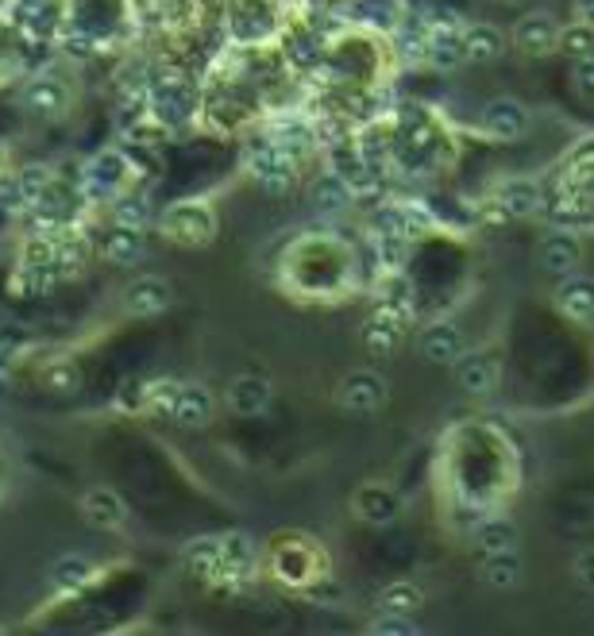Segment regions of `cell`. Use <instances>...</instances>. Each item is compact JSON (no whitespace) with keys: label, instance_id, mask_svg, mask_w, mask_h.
Masks as SVG:
<instances>
[{"label":"cell","instance_id":"1","mask_svg":"<svg viewBox=\"0 0 594 636\" xmlns=\"http://www.w3.org/2000/svg\"><path fill=\"white\" fill-rule=\"evenodd\" d=\"M274 574L290 587H310L328 579L325 548L310 536H278L274 540Z\"/></svg>","mask_w":594,"mask_h":636},{"label":"cell","instance_id":"2","mask_svg":"<svg viewBox=\"0 0 594 636\" xmlns=\"http://www.w3.org/2000/svg\"><path fill=\"white\" fill-rule=\"evenodd\" d=\"M244 166L247 174L255 178V186L262 189V193H290L293 181H298V174H302V163L290 155V150H282L274 140H259L251 143V147L244 150Z\"/></svg>","mask_w":594,"mask_h":636},{"label":"cell","instance_id":"3","mask_svg":"<svg viewBox=\"0 0 594 636\" xmlns=\"http://www.w3.org/2000/svg\"><path fill=\"white\" fill-rule=\"evenodd\" d=\"M159 228L167 232L175 244L205 247V244H213V236H216V216L205 201H178L162 212Z\"/></svg>","mask_w":594,"mask_h":636},{"label":"cell","instance_id":"4","mask_svg":"<svg viewBox=\"0 0 594 636\" xmlns=\"http://www.w3.org/2000/svg\"><path fill=\"white\" fill-rule=\"evenodd\" d=\"M132 181V163H127L124 150H101L86 163V174H81V189H86L89 201H116L120 193Z\"/></svg>","mask_w":594,"mask_h":636},{"label":"cell","instance_id":"5","mask_svg":"<svg viewBox=\"0 0 594 636\" xmlns=\"http://www.w3.org/2000/svg\"><path fill=\"white\" fill-rule=\"evenodd\" d=\"M390 398V382L382 370L374 367H356L348 370V375L340 378V386H336V401H340V409H348V413H374V409H382Z\"/></svg>","mask_w":594,"mask_h":636},{"label":"cell","instance_id":"6","mask_svg":"<svg viewBox=\"0 0 594 636\" xmlns=\"http://www.w3.org/2000/svg\"><path fill=\"white\" fill-rule=\"evenodd\" d=\"M529 124H533V112L525 109L517 97H494V101H486L483 112H479V132L498 143L522 140V135L529 132Z\"/></svg>","mask_w":594,"mask_h":636},{"label":"cell","instance_id":"7","mask_svg":"<svg viewBox=\"0 0 594 636\" xmlns=\"http://www.w3.org/2000/svg\"><path fill=\"white\" fill-rule=\"evenodd\" d=\"M402 510H405V498L397 494L390 482H363V487L351 494V513H356L363 525L386 528L402 517Z\"/></svg>","mask_w":594,"mask_h":636},{"label":"cell","instance_id":"8","mask_svg":"<svg viewBox=\"0 0 594 636\" xmlns=\"http://www.w3.org/2000/svg\"><path fill=\"white\" fill-rule=\"evenodd\" d=\"M560 32H563V24L552 16V12L533 9L514 20L509 40H514V47L522 51V55H548V51L560 47Z\"/></svg>","mask_w":594,"mask_h":636},{"label":"cell","instance_id":"9","mask_svg":"<svg viewBox=\"0 0 594 636\" xmlns=\"http://www.w3.org/2000/svg\"><path fill=\"white\" fill-rule=\"evenodd\" d=\"M456 386H460L468 398H486V393L498 386V355L491 347H475V352H463L460 359L452 362Z\"/></svg>","mask_w":594,"mask_h":636},{"label":"cell","instance_id":"10","mask_svg":"<svg viewBox=\"0 0 594 636\" xmlns=\"http://www.w3.org/2000/svg\"><path fill=\"white\" fill-rule=\"evenodd\" d=\"M537 263H540V270L552 278L575 275L579 263H583V239H579L571 228L545 232V239H540V247H537Z\"/></svg>","mask_w":594,"mask_h":636},{"label":"cell","instance_id":"11","mask_svg":"<svg viewBox=\"0 0 594 636\" xmlns=\"http://www.w3.org/2000/svg\"><path fill=\"white\" fill-rule=\"evenodd\" d=\"M494 204L502 209V216H514V221H529L545 212V189L537 178H506L494 189Z\"/></svg>","mask_w":594,"mask_h":636},{"label":"cell","instance_id":"12","mask_svg":"<svg viewBox=\"0 0 594 636\" xmlns=\"http://www.w3.org/2000/svg\"><path fill=\"white\" fill-rule=\"evenodd\" d=\"M560 316H568L571 324H594V275H568L560 278L552 293Z\"/></svg>","mask_w":594,"mask_h":636},{"label":"cell","instance_id":"13","mask_svg":"<svg viewBox=\"0 0 594 636\" xmlns=\"http://www.w3.org/2000/svg\"><path fill=\"white\" fill-rule=\"evenodd\" d=\"M20 101H24V109L35 112V116L58 120L66 112V104H70V89H66V81L55 78V74H40V78H32L24 86Z\"/></svg>","mask_w":594,"mask_h":636},{"label":"cell","instance_id":"14","mask_svg":"<svg viewBox=\"0 0 594 636\" xmlns=\"http://www.w3.org/2000/svg\"><path fill=\"white\" fill-rule=\"evenodd\" d=\"M402 328H405V316L390 313V309H374L363 324V352L371 359H390L397 355L402 347Z\"/></svg>","mask_w":594,"mask_h":636},{"label":"cell","instance_id":"15","mask_svg":"<svg viewBox=\"0 0 594 636\" xmlns=\"http://www.w3.org/2000/svg\"><path fill=\"white\" fill-rule=\"evenodd\" d=\"M270 140L278 143L282 150H290L298 163H305L310 155H317L321 150V132L313 120L305 116H282L270 124Z\"/></svg>","mask_w":594,"mask_h":636},{"label":"cell","instance_id":"16","mask_svg":"<svg viewBox=\"0 0 594 636\" xmlns=\"http://www.w3.org/2000/svg\"><path fill=\"white\" fill-rule=\"evenodd\" d=\"M463 352H468V347H463V332L456 321L425 324V332H421V355H425L428 362H436V367H452Z\"/></svg>","mask_w":594,"mask_h":636},{"label":"cell","instance_id":"17","mask_svg":"<svg viewBox=\"0 0 594 636\" xmlns=\"http://www.w3.org/2000/svg\"><path fill=\"white\" fill-rule=\"evenodd\" d=\"M170 301H175V290H170V282L159 275L135 278L124 290V309L132 316H159L162 309H170Z\"/></svg>","mask_w":594,"mask_h":636},{"label":"cell","instance_id":"18","mask_svg":"<svg viewBox=\"0 0 594 636\" xmlns=\"http://www.w3.org/2000/svg\"><path fill=\"white\" fill-rule=\"evenodd\" d=\"M310 201L317 212H328V216H336V212H348L351 201H356V186H351L344 174H336L333 166L328 170H321L317 178L310 181Z\"/></svg>","mask_w":594,"mask_h":636},{"label":"cell","instance_id":"19","mask_svg":"<svg viewBox=\"0 0 594 636\" xmlns=\"http://www.w3.org/2000/svg\"><path fill=\"white\" fill-rule=\"evenodd\" d=\"M147 109L159 124H182V120L193 116V97L186 81H167V86H152L147 89Z\"/></svg>","mask_w":594,"mask_h":636},{"label":"cell","instance_id":"20","mask_svg":"<svg viewBox=\"0 0 594 636\" xmlns=\"http://www.w3.org/2000/svg\"><path fill=\"white\" fill-rule=\"evenodd\" d=\"M356 24L371 27V32H382V35H394L405 27V20L413 16L410 4L405 0H359L356 9H351Z\"/></svg>","mask_w":594,"mask_h":636},{"label":"cell","instance_id":"21","mask_svg":"<svg viewBox=\"0 0 594 636\" xmlns=\"http://www.w3.org/2000/svg\"><path fill=\"white\" fill-rule=\"evenodd\" d=\"M216 416V398L205 382H182V393H178L175 405V421L182 428H209Z\"/></svg>","mask_w":594,"mask_h":636},{"label":"cell","instance_id":"22","mask_svg":"<svg viewBox=\"0 0 594 636\" xmlns=\"http://www.w3.org/2000/svg\"><path fill=\"white\" fill-rule=\"evenodd\" d=\"M468 63L463 27H428V66L436 70H460Z\"/></svg>","mask_w":594,"mask_h":636},{"label":"cell","instance_id":"23","mask_svg":"<svg viewBox=\"0 0 594 636\" xmlns=\"http://www.w3.org/2000/svg\"><path fill=\"white\" fill-rule=\"evenodd\" d=\"M81 513H86V521L93 528H124V521H127L124 498L109 487L86 490V498H81Z\"/></svg>","mask_w":594,"mask_h":636},{"label":"cell","instance_id":"24","mask_svg":"<svg viewBox=\"0 0 594 636\" xmlns=\"http://www.w3.org/2000/svg\"><path fill=\"white\" fill-rule=\"evenodd\" d=\"M270 398H274V390H270V382L262 375H239V378H232V386H228V405H232V413H239V416L267 413Z\"/></svg>","mask_w":594,"mask_h":636},{"label":"cell","instance_id":"25","mask_svg":"<svg viewBox=\"0 0 594 636\" xmlns=\"http://www.w3.org/2000/svg\"><path fill=\"white\" fill-rule=\"evenodd\" d=\"M463 40H468V63H475V66L494 63V58H502V51H506V35H502V27L486 24V20H475V24L468 20Z\"/></svg>","mask_w":594,"mask_h":636},{"label":"cell","instance_id":"26","mask_svg":"<svg viewBox=\"0 0 594 636\" xmlns=\"http://www.w3.org/2000/svg\"><path fill=\"white\" fill-rule=\"evenodd\" d=\"M89 263V239L78 228H63L55 236V278H78Z\"/></svg>","mask_w":594,"mask_h":636},{"label":"cell","instance_id":"27","mask_svg":"<svg viewBox=\"0 0 594 636\" xmlns=\"http://www.w3.org/2000/svg\"><path fill=\"white\" fill-rule=\"evenodd\" d=\"M483 582L491 590H514L517 582H522L525 574V564H522V551L517 548H506V551H491V556H483Z\"/></svg>","mask_w":594,"mask_h":636},{"label":"cell","instance_id":"28","mask_svg":"<svg viewBox=\"0 0 594 636\" xmlns=\"http://www.w3.org/2000/svg\"><path fill=\"white\" fill-rule=\"evenodd\" d=\"M471 540H475V548L483 551V556H491V551L517 548L522 533H517V525H514V521H509V517H502V513H491V517H483V521H479V525H475Z\"/></svg>","mask_w":594,"mask_h":636},{"label":"cell","instance_id":"29","mask_svg":"<svg viewBox=\"0 0 594 636\" xmlns=\"http://www.w3.org/2000/svg\"><path fill=\"white\" fill-rule=\"evenodd\" d=\"M143 255H147L143 228H124V224H116V228L109 232V239H104V259H109L112 267H135V263H143Z\"/></svg>","mask_w":594,"mask_h":636},{"label":"cell","instance_id":"30","mask_svg":"<svg viewBox=\"0 0 594 636\" xmlns=\"http://www.w3.org/2000/svg\"><path fill=\"white\" fill-rule=\"evenodd\" d=\"M97 579V567L89 556H63L55 559V567H51V582H55L58 594H78V590H86L89 582Z\"/></svg>","mask_w":594,"mask_h":636},{"label":"cell","instance_id":"31","mask_svg":"<svg viewBox=\"0 0 594 636\" xmlns=\"http://www.w3.org/2000/svg\"><path fill=\"white\" fill-rule=\"evenodd\" d=\"M421 605H425V590H421L413 579L386 582V587L379 590V598H374V610H379V613H410V617H413Z\"/></svg>","mask_w":594,"mask_h":636},{"label":"cell","instance_id":"32","mask_svg":"<svg viewBox=\"0 0 594 636\" xmlns=\"http://www.w3.org/2000/svg\"><path fill=\"white\" fill-rule=\"evenodd\" d=\"M379 309H390V313L397 316H410L413 313V290H410V278L397 275V270H386V275H379Z\"/></svg>","mask_w":594,"mask_h":636},{"label":"cell","instance_id":"33","mask_svg":"<svg viewBox=\"0 0 594 636\" xmlns=\"http://www.w3.org/2000/svg\"><path fill=\"white\" fill-rule=\"evenodd\" d=\"M112 224H124V228H147L152 224V201L143 193H120L112 201Z\"/></svg>","mask_w":594,"mask_h":636},{"label":"cell","instance_id":"34","mask_svg":"<svg viewBox=\"0 0 594 636\" xmlns=\"http://www.w3.org/2000/svg\"><path fill=\"white\" fill-rule=\"evenodd\" d=\"M178 393H182V382H175V378H155V382H143V405L152 409V413L175 416Z\"/></svg>","mask_w":594,"mask_h":636},{"label":"cell","instance_id":"35","mask_svg":"<svg viewBox=\"0 0 594 636\" xmlns=\"http://www.w3.org/2000/svg\"><path fill=\"white\" fill-rule=\"evenodd\" d=\"M20 186H24V193H27V204H40L43 197L55 189V170H51L47 163L24 166V170H20Z\"/></svg>","mask_w":594,"mask_h":636},{"label":"cell","instance_id":"36","mask_svg":"<svg viewBox=\"0 0 594 636\" xmlns=\"http://www.w3.org/2000/svg\"><path fill=\"white\" fill-rule=\"evenodd\" d=\"M556 51H563V55H571V58L594 55V27L579 24V20L563 24V32H560V47H556Z\"/></svg>","mask_w":594,"mask_h":636},{"label":"cell","instance_id":"37","mask_svg":"<svg viewBox=\"0 0 594 636\" xmlns=\"http://www.w3.org/2000/svg\"><path fill=\"white\" fill-rule=\"evenodd\" d=\"M397 212H402V228L405 236H425V232L436 228V216L428 212V204L421 201H397Z\"/></svg>","mask_w":594,"mask_h":636},{"label":"cell","instance_id":"38","mask_svg":"<svg viewBox=\"0 0 594 636\" xmlns=\"http://www.w3.org/2000/svg\"><path fill=\"white\" fill-rule=\"evenodd\" d=\"M367 633L374 636H410L417 633V621L410 613H374V621L367 625Z\"/></svg>","mask_w":594,"mask_h":636},{"label":"cell","instance_id":"39","mask_svg":"<svg viewBox=\"0 0 594 636\" xmlns=\"http://www.w3.org/2000/svg\"><path fill=\"white\" fill-rule=\"evenodd\" d=\"M43 386H47L51 393H70L81 386V375L74 362H51V367L43 370Z\"/></svg>","mask_w":594,"mask_h":636},{"label":"cell","instance_id":"40","mask_svg":"<svg viewBox=\"0 0 594 636\" xmlns=\"http://www.w3.org/2000/svg\"><path fill=\"white\" fill-rule=\"evenodd\" d=\"M425 27H468V20L452 9V4H428V9L417 12Z\"/></svg>","mask_w":594,"mask_h":636},{"label":"cell","instance_id":"41","mask_svg":"<svg viewBox=\"0 0 594 636\" xmlns=\"http://www.w3.org/2000/svg\"><path fill=\"white\" fill-rule=\"evenodd\" d=\"M27 204V193L20 186V174H0V209L20 212Z\"/></svg>","mask_w":594,"mask_h":636},{"label":"cell","instance_id":"42","mask_svg":"<svg viewBox=\"0 0 594 636\" xmlns=\"http://www.w3.org/2000/svg\"><path fill=\"white\" fill-rule=\"evenodd\" d=\"M63 51L74 58H89L97 51V40L86 32V27H66L63 32Z\"/></svg>","mask_w":594,"mask_h":636},{"label":"cell","instance_id":"43","mask_svg":"<svg viewBox=\"0 0 594 636\" xmlns=\"http://www.w3.org/2000/svg\"><path fill=\"white\" fill-rule=\"evenodd\" d=\"M571 579H575L586 594H594V548L575 551V559H571Z\"/></svg>","mask_w":594,"mask_h":636},{"label":"cell","instance_id":"44","mask_svg":"<svg viewBox=\"0 0 594 636\" xmlns=\"http://www.w3.org/2000/svg\"><path fill=\"white\" fill-rule=\"evenodd\" d=\"M571 81H575V89L586 101H594V55H583L571 63Z\"/></svg>","mask_w":594,"mask_h":636},{"label":"cell","instance_id":"45","mask_svg":"<svg viewBox=\"0 0 594 636\" xmlns=\"http://www.w3.org/2000/svg\"><path fill=\"white\" fill-rule=\"evenodd\" d=\"M571 20L594 27V0H571Z\"/></svg>","mask_w":594,"mask_h":636},{"label":"cell","instance_id":"46","mask_svg":"<svg viewBox=\"0 0 594 636\" xmlns=\"http://www.w3.org/2000/svg\"><path fill=\"white\" fill-rule=\"evenodd\" d=\"M51 4H55V0H16V9L24 12H43V9H51Z\"/></svg>","mask_w":594,"mask_h":636},{"label":"cell","instance_id":"47","mask_svg":"<svg viewBox=\"0 0 594 636\" xmlns=\"http://www.w3.org/2000/svg\"><path fill=\"white\" fill-rule=\"evenodd\" d=\"M491 4H502V9H509V4H522V0H491Z\"/></svg>","mask_w":594,"mask_h":636},{"label":"cell","instance_id":"48","mask_svg":"<svg viewBox=\"0 0 594 636\" xmlns=\"http://www.w3.org/2000/svg\"><path fill=\"white\" fill-rule=\"evenodd\" d=\"M0 158H4V150H0Z\"/></svg>","mask_w":594,"mask_h":636}]
</instances>
